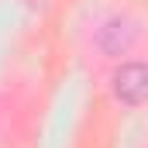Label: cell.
<instances>
[{"mask_svg": "<svg viewBox=\"0 0 148 148\" xmlns=\"http://www.w3.org/2000/svg\"><path fill=\"white\" fill-rule=\"evenodd\" d=\"M114 97L121 107H141L148 100V66L145 62H124L114 73Z\"/></svg>", "mask_w": 148, "mask_h": 148, "instance_id": "obj_1", "label": "cell"}, {"mask_svg": "<svg viewBox=\"0 0 148 148\" xmlns=\"http://www.w3.org/2000/svg\"><path fill=\"white\" fill-rule=\"evenodd\" d=\"M134 35H138V28H134L127 17H110V21L97 31V45H100V52H107V55H124V52L131 48Z\"/></svg>", "mask_w": 148, "mask_h": 148, "instance_id": "obj_2", "label": "cell"}]
</instances>
